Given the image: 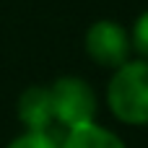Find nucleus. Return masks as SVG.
Returning a JSON list of instances; mask_svg holds the SVG:
<instances>
[{
  "mask_svg": "<svg viewBox=\"0 0 148 148\" xmlns=\"http://www.w3.org/2000/svg\"><path fill=\"white\" fill-rule=\"evenodd\" d=\"M107 107L122 125H148V60L133 57L122 68L112 70L107 83Z\"/></svg>",
  "mask_w": 148,
  "mask_h": 148,
  "instance_id": "1",
  "label": "nucleus"
},
{
  "mask_svg": "<svg viewBox=\"0 0 148 148\" xmlns=\"http://www.w3.org/2000/svg\"><path fill=\"white\" fill-rule=\"evenodd\" d=\"M52 94V109H55V122H60L65 130L96 122L99 112V99L91 83L81 75H60L49 83Z\"/></svg>",
  "mask_w": 148,
  "mask_h": 148,
  "instance_id": "2",
  "label": "nucleus"
},
{
  "mask_svg": "<svg viewBox=\"0 0 148 148\" xmlns=\"http://www.w3.org/2000/svg\"><path fill=\"white\" fill-rule=\"evenodd\" d=\"M83 49L94 65L117 70L133 60L130 29L114 18H96L83 34Z\"/></svg>",
  "mask_w": 148,
  "mask_h": 148,
  "instance_id": "3",
  "label": "nucleus"
},
{
  "mask_svg": "<svg viewBox=\"0 0 148 148\" xmlns=\"http://www.w3.org/2000/svg\"><path fill=\"white\" fill-rule=\"evenodd\" d=\"M16 117L23 125V130H49L55 122L52 109V94L44 83H31L18 94L16 101Z\"/></svg>",
  "mask_w": 148,
  "mask_h": 148,
  "instance_id": "4",
  "label": "nucleus"
},
{
  "mask_svg": "<svg viewBox=\"0 0 148 148\" xmlns=\"http://www.w3.org/2000/svg\"><path fill=\"white\" fill-rule=\"evenodd\" d=\"M60 148H127V146L114 130H109L99 122H88V125L65 130Z\"/></svg>",
  "mask_w": 148,
  "mask_h": 148,
  "instance_id": "5",
  "label": "nucleus"
},
{
  "mask_svg": "<svg viewBox=\"0 0 148 148\" xmlns=\"http://www.w3.org/2000/svg\"><path fill=\"white\" fill-rule=\"evenodd\" d=\"M5 148H60V140L49 130H23Z\"/></svg>",
  "mask_w": 148,
  "mask_h": 148,
  "instance_id": "6",
  "label": "nucleus"
},
{
  "mask_svg": "<svg viewBox=\"0 0 148 148\" xmlns=\"http://www.w3.org/2000/svg\"><path fill=\"white\" fill-rule=\"evenodd\" d=\"M130 39H133V52L140 60H148V8L135 18L130 29Z\"/></svg>",
  "mask_w": 148,
  "mask_h": 148,
  "instance_id": "7",
  "label": "nucleus"
}]
</instances>
